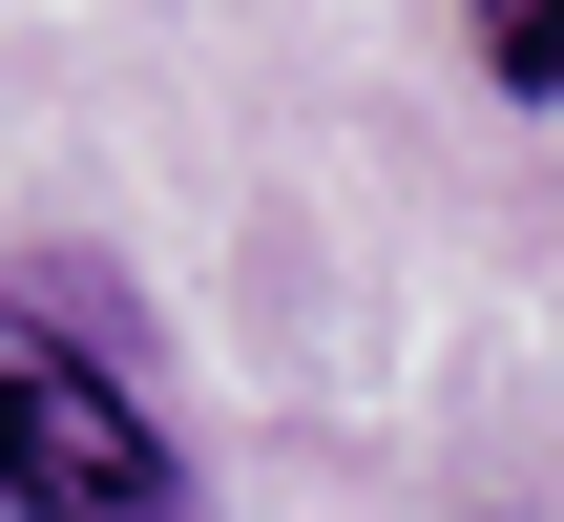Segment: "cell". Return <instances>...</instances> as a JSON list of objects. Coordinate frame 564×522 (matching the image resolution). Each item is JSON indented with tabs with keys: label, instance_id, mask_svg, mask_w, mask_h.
I'll use <instances>...</instances> for the list:
<instances>
[{
	"label": "cell",
	"instance_id": "obj_2",
	"mask_svg": "<svg viewBox=\"0 0 564 522\" xmlns=\"http://www.w3.org/2000/svg\"><path fill=\"white\" fill-rule=\"evenodd\" d=\"M460 21H481V63H502L523 105H564V0H460Z\"/></svg>",
	"mask_w": 564,
	"mask_h": 522
},
{
	"label": "cell",
	"instance_id": "obj_1",
	"mask_svg": "<svg viewBox=\"0 0 564 522\" xmlns=\"http://www.w3.org/2000/svg\"><path fill=\"white\" fill-rule=\"evenodd\" d=\"M0 502L21 522H188V460H167V418L84 335L0 314Z\"/></svg>",
	"mask_w": 564,
	"mask_h": 522
}]
</instances>
